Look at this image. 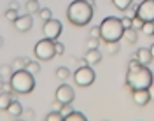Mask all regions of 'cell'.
Wrapping results in <instances>:
<instances>
[{"instance_id": "2", "label": "cell", "mask_w": 154, "mask_h": 121, "mask_svg": "<svg viewBox=\"0 0 154 121\" xmlns=\"http://www.w3.org/2000/svg\"><path fill=\"white\" fill-rule=\"evenodd\" d=\"M67 18L75 27H86L93 18V4L88 0H74L67 7Z\"/></svg>"}, {"instance_id": "3", "label": "cell", "mask_w": 154, "mask_h": 121, "mask_svg": "<svg viewBox=\"0 0 154 121\" xmlns=\"http://www.w3.org/2000/svg\"><path fill=\"white\" fill-rule=\"evenodd\" d=\"M100 39L103 42H119V39H123L125 33V27L119 18L109 16L100 23Z\"/></svg>"}, {"instance_id": "26", "label": "cell", "mask_w": 154, "mask_h": 121, "mask_svg": "<svg viewBox=\"0 0 154 121\" xmlns=\"http://www.w3.org/2000/svg\"><path fill=\"white\" fill-rule=\"evenodd\" d=\"M38 16H40V19H42V21H49V19L53 18V11L49 9V7H40V11H38Z\"/></svg>"}, {"instance_id": "36", "label": "cell", "mask_w": 154, "mask_h": 121, "mask_svg": "<svg viewBox=\"0 0 154 121\" xmlns=\"http://www.w3.org/2000/svg\"><path fill=\"white\" fill-rule=\"evenodd\" d=\"M142 25H144V21L138 18V16H135V18H133V28H135V30H140Z\"/></svg>"}, {"instance_id": "37", "label": "cell", "mask_w": 154, "mask_h": 121, "mask_svg": "<svg viewBox=\"0 0 154 121\" xmlns=\"http://www.w3.org/2000/svg\"><path fill=\"white\" fill-rule=\"evenodd\" d=\"M61 107H63V103L60 102V100H54V103H53V111H61Z\"/></svg>"}, {"instance_id": "31", "label": "cell", "mask_w": 154, "mask_h": 121, "mask_svg": "<svg viewBox=\"0 0 154 121\" xmlns=\"http://www.w3.org/2000/svg\"><path fill=\"white\" fill-rule=\"evenodd\" d=\"M137 9H138V5H137V4H131V5H130V7H128V9L125 11V12H126V16L133 19L135 16H137Z\"/></svg>"}, {"instance_id": "5", "label": "cell", "mask_w": 154, "mask_h": 121, "mask_svg": "<svg viewBox=\"0 0 154 121\" xmlns=\"http://www.w3.org/2000/svg\"><path fill=\"white\" fill-rule=\"evenodd\" d=\"M33 55L35 58L38 60H44V62H48L51 58H54L56 56V49H54V40H51V39H40L35 47H33Z\"/></svg>"}, {"instance_id": "6", "label": "cell", "mask_w": 154, "mask_h": 121, "mask_svg": "<svg viewBox=\"0 0 154 121\" xmlns=\"http://www.w3.org/2000/svg\"><path fill=\"white\" fill-rule=\"evenodd\" d=\"M95 79H96V74H95V70H93V67H89V65H81L74 72V81L81 88L91 86V84L95 83Z\"/></svg>"}, {"instance_id": "27", "label": "cell", "mask_w": 154, "mask_h": 121, "mask_svg": "<svg viewBox=\"0 0 154 121\" xmlns=\"http://www.w3.org/2000/svg\"><path fill=\"white\" fill-rule=\"evenodd\" d=\"M140 30L144 32L145 35H154V21H145Z\"/></svg>"}, {"instance_id": "1", "label": "cell", "mask_w": 154, "mask_h": 121, "mask_svg": "<svg viewBox=\"0 0 154 121\" xmlns=\"http://www.w3.org/2000/svg\"><path fill=\"white\" fill-rule=\"evenodd\" d=\"M154 81L152 72L149 67L140 65L138 60L133 58L128 62V72H126V86L130 90H147Z\"/></svg>"}, {"instance_id": "16", "label": "cell", "mask_w": 154, "mask_h": 121, "mask_svg": "<svg viewBox=\"0 0 154 121\" xmlns=\"http://www.w3.org/2000/svg\"><path fill=\"white\" fill-rule=\"evenodd\" d=\"M12 74H14V70H12V67H11V65H2V67H0V79H2L4 83L11 81Z\"/></svg>"}, {"instance_id": "32", "label": "cell", "mask_w": 154, "mask_h": 121, "mask_svg": "<svg viewBox=\"0 0 154 121\" xmlns=\"http://www.w3.org/2000/svg\"><path fill=\"white\" fill-rule=\"evenodd\" d=\"M74 111V109H72V103H63V107H61V114H63V119H65V116H67V114H70V112Z\"/></svg>"}, {"instance_id": "39", "label": "cell", "mask_w": 154, "mask_h": 121, "mask_svg": "<svg viewBox=\"0 0 154 121\" xmlns=\"http://www.w3.org/2000/svg\"><path fill=\"white\" fill-rule=\"evenodd\" d=\"M18 7H19L18 2H11V9H16V11H18Z\"/></svg>"}, {"instance_id": "8", "label": "cell", "mask_w": 154, "mask_h": 121, "mask_svg": "<svg viewBox=\"0 0 154 121\" xmlns=\"http://www.w3.org/2000/svg\"><path fill=\"white\" fill-rule=\"evenodd\" d=\"M137 16L142 21H154V0H144L138 9H137Z\"/></svg>"}, {"instance_id": "29", "label": "cell", "mask_w": 154, "mask_h": 121, "mask_svg": "<svg viewBox=\"0 0 154 121\" xmlns=\"http://www.w3.org/2000/svg\"><path fill=\"white\" fill-rule=\"evenodd\" d=\"M18 16H19V12L16 9H7V11H5V18L9 19V21H12V23L18 19Z\"/></svg>"}, {"instance_id": "42", "label": "cell", "mask_w": 154, "mask_h": 121, "mask_svg": "<svg viewBox=\"0 0 154 121\" xmlns=\"http://www.w3.org/2000/svg\"><path fill=\"white\" fill-rule=\"evenodd\" d=\"M2 46H4V39L0 37V47H2Z\"/></svg>"}, {"instance_id": "4", "label": "cell", "mask_w": 154, "mask_h": 121, "mask_svg": "<svg viewBox=\"0 0 154 121\" xmlns=\"http://www.w3.org/2000/svg\"><path fill=\"white\" fill-rule=\"evenodd\" d=\"M11 86L16 93H21V95H26V93H32L33 88H35V77L33 74H30L28 70H16L12 77H11Z\"/></svg>"}, {"instance_id": "40", "label": "cell", "mask_w": 154, "mask_h": 121, "mask_svg": "<svg viewBox=\"0 0 154 121\" xmlns=\"http://www.w3.org/2000/svg\"><path fill=\"white\" fill-rule=\"evenodd\" d=\"M149 49H151V55H152V60H154V44L151 47H149Z\"/></svg>"}, {"instance_id": "14", "label": "cell", "mask_w": 154, "mask_h": 121, "mask_svg": "<svg viewBox=\"0 0 154 121\" xmlns=\"http://www.w3.org/2000/svg\"><path fill=\"white\" fill-rule=\"evenodd\" d=\"M5 112H7L9 118L16 119V118L21 116V112H23V105H21V102H18V100H12V102L9 103V107L5 109Z\"/></svg>"}, {"instance_id": "19", "label": "cell", "mask_w": 154, "mask_h": 121, "mask_svg": "<svg viewBox=\"0 0 154 121\" xmlns=\"http://www.w3.org/2000/svg\"><path fill=\"white\" fill-rule=\"evenodd\" d=\"M123 37L128 40V42H137V39H138V33H137V30L135 28H125V33H123Z\"/></svg>"}, {"instance_id": "38", "label": "cell", "mask_w": 154, "mask_h": 121, "mask_svg": "<svg viewBox=\"0 0 154 121\" xmlns=\"http://www.w3.org/2000/svg\"><path fill=\"white\" fill-rule=\"evenodd\" d=\"M147 90H149V95H151V100H154V81H152V84H151Z\"/></svg>"}, {"instance_id": "10", "label": "cell", "mask_w": 154, "mask_h": 121, "mask_svg": "<svg viewBox=\"0 0 154 121\" xmlns=\"http://www.w3.org/2000/svg\"><path fill=\"white\" fill-rule=\"evenodd\" d=\"M33 25V19H32V14H19L18 19L14 21V28L21 32V33H25V32H28L30 28Z\"/></svg>"}, {"instance_id": "21", "label": "cell", "mask_w": 154, "mask_h": 121, "mask_svg": "<svg viewBox=\"0 0 154 121\" xmlns=\"http://www.w3.org/2000/svg\"><path fill=\"white\" fill-rule=\"evenodd\" d=\"M112 4H114L116 9L119 11H126L131 4H133V0H112Z\"/></svg>"}, {"instance_id": "15", "label": "cell", "mask_w": 154, "mask_h": 121, "mask_svg": "<svg viewBox=\"0 0 154 121\" xmlns=\"http://www.w3.org/2000/svg\"><path fill=\"white\" fill-rule=\"evenodd\" d=\"M14 98H12V93H7V91H0V109L2 111H5L7 107H9V103L12 102Z\"/></svg>"}, {"instance_id": "25", "label": "cell", "mask_w": 154, "mask_h": 121, "mask_svg": "<svg viewBox=\"0 0 154 121\" xmlns=\"http://www.w3.org/2000/svg\"><path fill=\"white\" fill-rule=\"evenodd\" d=\"M56 77L60 81H67L68 77H70V70H68L67 67H60L56 70Z\"/></svg>"}, {"instance_id": "23", "label": "cell", "mask_w": 154, "mask_h": 121, "mask_svg": "<svg viewBox=\"0 0 154 121\" xmlns=\"http://www.w3.org/2000/svg\"><path fill=\"white\" fill-rule=\"evenodd\" d=\"M21 119L25 121H33L37 119V116H35V111L33 109H23V112H21V116H19Z\"/></svg>"}, {"instance_id": "13", "label": "cell", "mask_w": 154, "mask_h": 121, "mask_svg": "<svg viewBox=\"0 0 154 121\" xmlns=\"http://www.w3.org/2000/svg\"><path fill=\"white\" fill-rule=\"evenodd\" d=\"M84 62H86V65H89V67L96 65V63L102 62V53H100L98 49H88L86 55H84Z\"/></svg>"}, {"instance_id": "22", "label": "cell", "mask_w": 154, "mask_h": 121, "mask_svg": "<svg viewBox=\"0 0 154 121\" xmlns=\"http://www.w3.org/2000/svg\"><path fill=\"white\" fill-rule=\"evenodd\" d=\"M119 49H121L119 42H105V51L109 53V55H117Z\"/></svg>"}, {"instance_id": "33", "label": "cell", "mask_w": 154, "mask_h": 121, "mask_svg": "<svg viewBox=\"0 0 154 121\" xmlns=\"http://www.w3.org/2000/svg\"><path fill=\"white\" fill-rule=\"evenodd\" d=\"M121 23H123V27L125 28H133V19L125 16V18H121Z\"/></svg>"}, {"instance_id": "7", "label": "cell", "mask_w": 154, "mask_h": 121, "mask_svg": "<svg viewBox=\"0 0 154 121\" xmlns=\"http://www.w3.org/2000/svg\"><path fill=\"white\" fill-rule=\"evenodd\" d=\"M42 33L46 39H51V40H56L61 33V23L58 19L51 18L49 21H44V27H42Z\"/></svg>"}, {"instance_id": "28", "label": "cell", "mask_w": 154, "mask_h": 121, "mask_svg": "<svg viewBox=\"0 0 154 121\" xmlns=\"http://www.w3.org/2000/svg\"><path fill=\"white\" fill-rule=\"evenodd\" d=\"M46 121H63V114L60 111H51L46 116Z\"/></svg>"}, {"instance_id": "20", "label": "cell", "mask_w": 154, "mask_h": 121, "mask_svg": "<svg viewBox=\"0 0 154 121\" xmlns=\"http://www.w3.org/2000/svg\"><path fill=\"white\" fill-rule=\"evenodd\" d=\"M38 11H40L38 0H28V2H26V12H28V14H37Z\"/></svg>"}, {"instance_id": "24", "label": "cell", "mask_w": 154, "mask_h": 121, "mask_svg": "<svg viewBox=\"0 0 154 121\" xmlns=\"http://www.w3.org/2000/svg\"><path fill=\"white\" fill-rule=\"evenodd\" d=\"M25 70H28L30 74H38L40 72V65H38V62H30L28 60V63H26V67H25Z\"/></svg>"}, {"instance_id": "11", "label": "cell", "mask_w": 154, "mask_h": 121, "mask_svg": "<svg viewBox=\"0 0 154 121\" xmlns=\"http://www.w3.org/2000/svg\"><path fill=\"white\" fill-rule=\"evenodd\" d=\"M131 98L137 105L144 107L151 102V95H149V90H131Z\"/></svg>"}, {"instance_id": "12", "label": "cell", "mask_w": 154, "mask_h": 121, "mask_svg": "<svg viewBox=\"0 0 154 121\" xmlns=\"http://www.w3.org/2000/svg\"><path fill=\"white\" fill-rule=\"evenodd\" d=\"M133 58H137V60H138V63H140V65H145V67H149V63L152 62L151 49H147V47H140V49L133 55Z\"/></svg>"}, {"instance_id": "35", "label": "cell", "mask_w": 154, "mask_h": 121, "mask_svg": "<svg viewBox=\"0 0 154 121\" xmlns=\"http://www.w3.org/2000/svg\"><path fill=\"white\" fill-rule=\"evenodd\" d=\"M89 37L100 39V28H98V27H91V28H89Z\"/></svg>"}, {"instance_id": "9", "label": "cell", "mask_w": 154, "mask_h": 121, "mask_svg": "<svg viewBox=\"0 0 154 121\" xmlns=\"http://www.w3.org/2000/svg\"><path fill=\"white\" fill-rule=\"evenodd\" d=\"M74 98H75V91H74L72 86H68V84H61V86H58L56 100H60L61 103H72L74 102Z\"/></svg>"}, {"instance_id": "18", "label": "cell", "mask_w": 154, "mask_h": 121, "mask_svg": "<svg viewBox=\"0 0 154 121\" xmlns=\"http://www.w3.org/2000/svg\"><path fill=\"white\" fill-rule=\"evenodd\" d=\"M63 121H88V118L82 114V112L72 111L70 114H67V116H65V119H63Z\"/></svg>"}, {"instance_id": "34", "label": "cell", "mask_w": 154, "mask_h": 121, "mask_svg": "<svg viewBox=\"0 0 154 121\" xmlns=\"http://www.w3.org/2000/svg\"><path fill=\"white\" fill-rule=\"evenodd\" d=\"M54 49H56V55H63V53H65V46H63V42L54 40Z\"/></svg>"}, {"instance_id": "43", "label": "cell", "mask_w": 154, "mask_h": 121, "mask_svg": "<svg viewBox=\"0 0 154 121\" xmlns=\"http://www.w3.org/2000/svg\"><path fill=\"white\" fill-rule=\"evenodd\" d=\"M88 2H91V4H93V0H88Z\"/></svg>"}, {"instance_id": "17", "label": "cell", "mask_w": 154, "mask_h": 121, "mask_svg": "<svg viewBox=\"0 0 154 121\" xmlns=\"http://www.w3.org/2000/svg\"><path fill=\"white\" fill-rule=\"evenodd\" d=\"M26 63H28V60L26 58H23V56H18V58H14V62H12V70L16 72V70H23L25 67H26Z\"/></svg>"}, {"instance_id": "30", "label": "cell", "mask_w": 154, "mask_h": 121, "mask_svg": "<svg viewBox=\"0 0 154 121\" xmlns=\"http://www.w3.org/2000/svg\"><path fill=\"white\" fill-rule=\"evenodd\" d=\"M98 46H100V40H98V39H95V37L88 39V42H86L88 49H98Z\"/></svg>"}, {"instance_id": "41", "label": "cell", "mask_w": 154, "mask_h": 121, "mask_svg": "<svg viewBox=\"0 0 154 121\" xmlns=\"http://www.w3.org/2000/svg\"><path fill=\"white\" fill-rule=\"evenodd\" d=\"M2 86H4V81H2V79H0V91H2Z\"/></svg>"}]
</instances>
